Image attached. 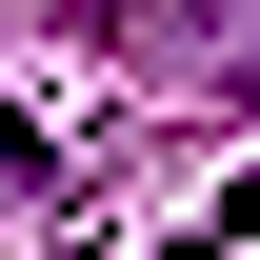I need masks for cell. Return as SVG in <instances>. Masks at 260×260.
I'll list each match as a JSON object with an SVG mask.
<instances>
[{"mask_svg":"<svg viewBox=\"0 0 260 260\" xmlns=\"http://www.w3.org/2000/svg\"><path fill=\"white\" fill-rule=\"evenodd\" d=\"M100 40L160 60V80H240V100H260V0H120Z\"/></svg>","mask_w":260,"mask_h":260,"instance_id":"cell-1","label":"cell"},{"mask_svg":"<svg viewBox=\"0 0 260 260\" xmlns=\"http://www.w3.org/2000/svg\"><path fill=\"white\" fill-rule=\"evenodd\" d=\"M0 180H40V120H20V100H0Z\"/></svg>","mask_w":260,"mask_h":260,"instance_id":"cell-2","label":"cell"}]
</instances>
